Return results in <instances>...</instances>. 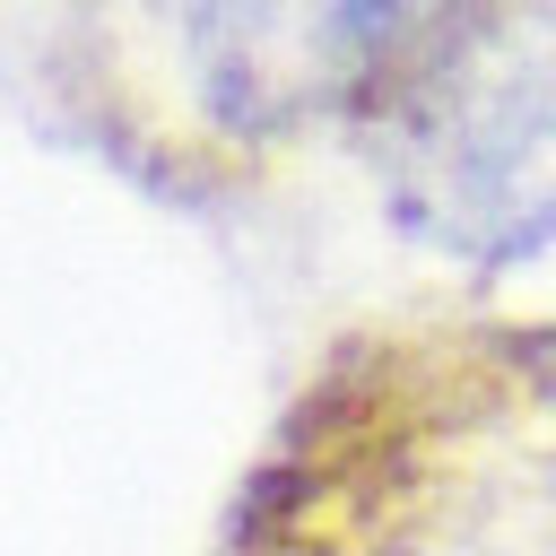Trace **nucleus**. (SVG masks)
I'll list each match as a JSON object with an SVG mask.
<instances>
[{
	"label": "nucleus",
	"instance_id": "obj_1",
	"mask_svg": "<svg viewBox=\"0 0 556 556\" xmlns=\"http://www.w3.org/2000/svg\"><path fill=\"white\" fill-rule=\"evenodd\" d=\"M400 208L478 261L556 235V0L478 17L426 61L400 122Z\"/></svg>",
	"mask_w": 556,
	"mask_h": 556
},
{
	"label": "nucleus",
	"instance_id": "obj_2",
	"mask_svg": "<svg viewBox=\"0 0 556 556\" xmlns=\"http://www.w3.org/2000/svg\"><path fill=\"white\" fill-rule=\"evenodd\" d=\"M460 17L469 0H200L191 61L226 130H295L408 61H443Z\"/></svg>",
	"mask_w": 556,
	"mask_h": 556
}]
</instances>
